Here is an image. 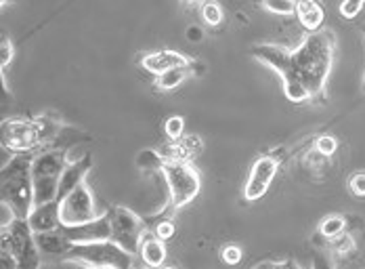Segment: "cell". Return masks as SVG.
<instances>
[{
    "instance_id": "cell-3",
    "label": "cell",
    "mask_w": 365,
    "mask_h": 269,
    "mask_svg": "<svg viewBox=\"0 0 365 269\" xmlns=\"http://www.w3.org/2000/svg\"><path fill=\"white\" fill-rule=\"evenodd\" d=\"M61 133V122L48 116L11 118L2 122V148L13 154H30Z\"/></svg>"
},
{
    "instance_id": "cell-42",
    "label": "cell",
    "mask_w": 365,
    "mask_h": 269,
    "mask_svg": "<svg viewBox=\"0 0 365 269\" xmlns=\"http://www.w3.org/2000/svg\"><path fill=\"white\" fill-rule=\"evenodd\" d=\"M160 269H175V268H160Z\"/></svg>"
},
{
    "instance_id": "cell-26",
    "label": "cell",
    "mask_w": 365,
    "mask_h": 269,
    "mask_svg": "<svg viewBox=\"0 0 365 269\" xmlns=\"http://www.w3.org/2000/svg\"><path fill=\"white\" fill-rule=\"evenodd\" d=\"M164 133L168 139H179L181 135H185V120L182 116H170L164 122Z\"/></svg>"
},
{
    "instance_id": "cell-24",
    "label": "cell",
    "mask_w": 365,
    "mask_h": 269,
    "mask_svg": "<svg viewBox=\"0 0 365 269\" xmlns=\"http://www.w3.org/2000/svg\"><path fill=\"white\" fill-rule=\"evenodd\" d=\"M329 248L334 250V255H338V257H346V255H353V253H355L357 244H355L353 235L344 231V233H340L338 238L329 240Z\"/></svg>"
},
{
    "instance_id": "cell-27",
    "label": "cell",
    "mask_w": 365,
    "mask_h": 269,
    "mask_svg": "<svg viewBox=\"0 0 365 269\" xmlns=\"http://www.w3.org/2000/svg\"><path fill=\"white\" fill-rule=\"evenodd\" d=\"M365 0H342L340 2V15L344 19H355L364 11Z\"/></svg>"
},
{
    "instance_id": "cell-6",
    "label": "cell",
    "mask_w": 365,
    "mask_h": 269,
    "mask_svg": "<svg viewBox=\"0 0 365 269\" xmlns=\"http://www.w3.org/2000/svg\"><path fill=\"white\" fill-rule=\"evenodd\" d=\"M66 150H46L32 160V183H34V206L57 200L61 175L68 166Z\"/></svg>"
},
{
    "instance_id": "cell-14",
    "label": "cell",
    "mask_w": 365,
    "mask_h": 269,
    "mask_svg": "<svg viewBox=\"0 0 365 269\" xmlns=\"http://www.w3.org/2000/svg\"><path fill=\"white\" fill-rule=\"evenodd\" d=\"M28 223L34 233H48L61 230V204L57 200L36 204L28 215Z\"/></svg>"
},
{
    "instance_id": "cell-25",
    "label": "cell",
    "mask_w": 365,
    "mask_h": 269,
    "mask_svg": "<svg viewBox=\"0 0 365 269\" xmlns=\"http://www.w3.org/2000/svg\"><path fill=\"white\" fill-rule=\"evenodd\" d=\"M336 150H338V139L334 135H322L315 139V152H319L322 156L331 158L336 154Z\"/></svg>"
},
{
    "instance_id": "cell-15",
    "label": "cell",
    "mask_w": 365,
    "mask_h": 269,
    "mask_svg": "<svg viewBox=\"0 0 365 269\" xmlns=\"http://www.w3.org/2000/svg\"><path fill=\"white\" fill-rule=\"evenodd\" d=\"M189 61H191V59L185 57L179 51L162 49V51H153V53L145 55V57L141 59V68H143L145 72H149V74H153V76H160V74L170 72V70H175V68L187 66Z\"/></svg>"
},
{
    "instance_id": "cell-36",
    "label": "cell",
    "mask_w": 365,
    "mask_h": 269,
    "mask_svg": "<svg viewBox=\"0 0 365 269\" xmlns=\"http://www.w3.org/2000/svg\"><path fill=\"white\" fill-rule=\"evenodd\" d=\"M277 269H300L294 261H277Z\"/></svg>"
},
{
    "instance_id": "cell-19",
    "label": "cell",
    "mask_w": 365,
    "mask_h": 269,
    "mask_svg": "<svg viewBox=\"0 0 365 269\" xmlns=\"http://www.w3.org/2000/svg\"><path fill=\"white\" fill-rule=\"evenodd\" d=\"M193 61H195V59H191L187 66L175 68V70H170V72H164V74L155 76V88H158V91H164V93H166V91H175L177 86H181L187 78L195 76V72H193Z\"/></svg>"
},
{
    "instance_id": "cell-40",
    "label": "cell",
    "mask_w": 365,
    "mask_h": 269,
    "mask_svg": "<svg viewBox=\"0 0 365 269\" xmlns=\"http://www.w3.org/2000/svg\"><path fill=\"white\" fill-rule=\"evenodd\" d=\"M135 269H137V268H135ZM139 269H151V268H147V265H143V268H139Z\"/></svg>"
},
{
    "instance_id": "cell-7",
    "label": "cell",
    "mask_w": 365,
    "mask_h": 269,
    "mask_svg": "<svg viewBox=\"0 0 365 269\" xmlns=\"http://www.w3.org/2000/svg\"><path fill=\"white\" fill-rule=\"evenodd\" d=\"M0 238L9 242L19 269H40L42 253L36 244V233L32 231L28 219H15L6 230H2Z\"/></svg>"
},
{
    "instance_id": "cell-8",
    "label": "cell",
    "mask_w": 365,
    "mask_h": 269,
    "mask_svg": "<svg viewBox=\"0 0 365 269\" xmlns=\"http://www.w3.org/2000/svg\"><path fill=\"white\" fill-rule=\"evenodd\" d=\"M111 240L133 255H139V244L147 231V221L126 206H110Z\"/></svg>"
},
{
    "instance_id": "cell-30",
    "label": "cell",
    "mask_w": 365,
    "mask_h": 269,
    "mask_svg": "<svg viewBox=\"0 0 365 269\" xmlns=\"http://www.w3.org/2000/svg\"><path fill=\"white\" fill-rule=\"evenodd\" d=\"M349 190L357 198H365V171H357L349 177Z\"/></svg>"
},
{
    "instance_id": "cell-39",
    "label": "cell",
    "mask_w": 365,
    "mask_h": 269,
    "mask_svg": "<svg viewBox=\"0 0 365 269\" xmlns=\"http://www.w3.org/2000/svg\"><path fill=\"white\" fill-rule=\"evenodd\" d=\"M86 269H108V268H86Z\"/></svg>"
},
{
    "instance_id": "cell-29",
    "label": "cell",
    "mask_w": 365,
    "mask_h": 269,
    "mask_svg": "<svg viewBox=\"0 0 365 269\" xmlns=\"http://www.w3.org/2000/svg\"><path fill=\"white\" fill-rule=\"evenodd\" d=\"M220 257H222V261H225L227 265H237V263L244 259V253H242V248H240V246H235V244H227V246L220 250Z\"/></svg>"
},
{
    "instance_id": "cell-38",
    "label": "cell",
    "mask_w": 365,
    "mask_h": 269,
    "mask_svg": "<svg viewBox=\"0 0 365 269\" xmlns=\"http://www.w3.org/2000/svg\"><path fill=\"white\" fill-rule=\"evenodd\" d=\"M6 2H9V0H0V4H2V6H4V4H6Z\"/></svg>"
},
{
    "instance_id": "cell-17",
    "label": "cell",
    "mask_w": 365,
    "mask_h": 269,
    "mask_svg": "<svg viewBox=\"0 0 365 269\" xmlns=\"http://www.w3.org/2000/svg\"><path fill=\"white\" fill-rule=\"evenodd\" d=\"M36 244L42 255L46 257H57L63 261V257L70 253L73 242L61 230L48 231V233H36Z\"/></svg>"
},
{
    "instance_id": "cell-21",
    "label": "cell",
    "mask_w": 365,
    "mask_h": 269,
    "mask_svg": "<svg viewBox=\"0 0 365 269\" xmlns=\"http://www.w3.org/2000/svg\"><path fill=\"white\" fill-rule=\"evenodd\" d=\"M258 6L262 11L279 15V17H292V15H296V0H258Z\"/></svg>"
},
{
    "instance_id": "cell-4",
    "label": "cell",
    "mask_w": 365,
    "mask_h": 269,
    "mask_svg": "<svg viewBox=\"0 0 365 269\" xmlns=\"http://www.w3.org/2000/svg\"><path fill=\"white\" fill-rule=\"evenodd\" d=\"M160 173L164 175L168 186V206L162 219H170L173 213L181 210L182 206H187L197 198L202 190V177L191 162H177V160H166Z\"/></svg>"
},
{
    "instance_id": "cell-2",
    "label": "cell",
    "mask_w": 365,
    "mask_h": 269,
    "mask_svg": "<svg viewBox=\"0 0 365 269\" xmlns=\"http://www.w3.org/2000/svg\"><path fill=\"white\" fill-rule=\"evenodd\" d=\"M32 154H13L0 171V196L19 219H28L34 208V183H32Z\"/></svg>"
},
{
    "instance_id": "cell-28",
    "label": "cell",
    "mask_w": 365,
    "mask_h": 269,
    "mask_svg": "<svg viewBox=\"0 0 365 269\" xmlns=\"http://www.w3.org/2000/svg\"><path fill=\"white\" fill-rule=\"evenodd\" d=\"M11 61H13V42L9 36H2L0 40V74H4V70Z\"/></svg>"
},
{
    "instance_id": "cell-22",
    "label": "cell",
    "mask_w": 365,
    "mask_h": 269,
    "mask_svg": "<svg viewBox=\"0 0 365 269\" xmlns=\"http://www.w3.org/2000/svg\"><path fill=\"white\" fill-rule=\"evenodd\" d=\"M164 156L160 154V150H141L137 156V166L143 173H153V171H162L164 166Z\"/></svg>"
},
{
    "instance_id": "cell-20",
    "label": "cell",
    "mask_w": 365,
    "mask_h": 269,
    "mask_svg": "<svg viewBox=\"0 0 365 269\" xmlns=\"http://www.w3.org/2000/svg\"><path fill=\"white\" fill-rule=\"evenodd\" d=\"M346 231V217H342V215H328V217H324V221L319 223V233L326 238V240H334V238H338L340 233H344Z\"/></svg>"
},
{
    "instance_id": "cell-1",
    "label": "cell",
    "mask_w": 365,
    "mask_h": 269,
    "mask_svg": "<svg viewBox=\"0 0 365 269\" xmlns=\"http://www.w3.org/2000/svg\"><path fill=\"white\" fill-rule=\"evenodd\" d=\"M336 34L331 30H319L307 34L296 49H284L271 42H258L250 55L262 66H269L279 74L284 93L292 103H324L328 78L334 66Z\"/></svg>"
},
{
    "instance_id": "cell-16",
    "label": "cell",
    "mask_w": 365,
    "mask_h": 269,
    "mask_svg": "<svg viewBox=\"0 0 365 269\" xmlns=\"http://www.w3.org/2000/svg\"><path fill=\"white\" fill-rule=\"evenodd\" d=\"M296 19L309 34L324 30L326 9L322 0H296Z\"/></svg>"
},
{
    "instance_id": "cell-11",
    "label": "cell",
    "mask_w": 365,
    "mask_h": 269,
    "mask_svg": "<svg viewBox=\"0 0 365 269\" xmlns=\"http://www.w3.org/2000/svg\"><path fill=\"white\" fill-rule=\"evenodd\" d=\"M61 231L72 240L73 244H88V242H103L111 240V219L110 213L106 210L103 215H99L97 219L84 223V225H76V228H63Z\"/></svg>"
},
{
    "instance_id": "cell-10",
    "label": "cell",
    "mask_w": 365,
    "mask_h": 269,
    "mask_svg": "<svg viewBox=\"0 0 365 269\" xmlns=\"http://www.w3.org/2000/svg\"><path fill=\"white\" fill-rule=\"evenodd\" d=\"M279 171V160L275 156L264 154L260 156L252 164L250 168V175L246 179V186H244V200L246 202H256L260 200L264 193L269 192L275 175Z\"/></svg>"
},
{
    "instance_id": "cell-5",
    "label": "cell",
    "mask_w": 365,
    "mask_h": 269,
    "mask_svg": "<svg viewBox=\"0 0 365 269\" xmlns=\"http://www.w3.org/2000/svg\"><path fill=\"white\" fill-rule=\"evenodd\" d=\"M68 263H78L84 268H108V269H135V255L115 244L113 240L73 244L70 253L63 257Z\"/></svg>"
},
{
    "instance_id": "cell-34",
    "label": "cell",
    "mask_w": 365,
    "mask_h": 269,
    "mask_svg": "<svg viewBox=\"0 0 365 269\" xmlns=\"http://www.w3.org/2000/svg\"><path fill=\"white\" fill-rule=\"evenodd\" d=\"M187 40L189 42H202L204 40V30L200 26H189L187 28Z\"/></svg>"
},
{
    "instance_id": "cell-13",
    "label": "cell",
    "mask_w": 365,
    "mask_h": 269,
    "mask_svg": "<svg viewBox=\"0 0 365 269\" xmlns=\"http://www.w3.org/2000/svg\"><path fill=\"white\" fill-rule=\"evenodd\" d=\"M93 168V158L88 154L80 156L76 160H70L63 175H61V183H59V193H57V202H61L63 198H68L70 193L82 186L86 181V175L91 173Z\"/></svg>"
},
{
    "instance_id": "cell-35",
    "label": "cell",
    "mask_w": 365,
    "mask_h": 269,
    "mask_svg": "<svg viewBox=\"0 0 365 269\" xmlns=\"http://www.w3.org/2000/svg\"><path fill=\"white\" fill-rule=\"evenodd\" d=\"M252 269H277V261H260Z\"/></svg>"
},
{
    "instance_id": "cell-18",
    "label": "cell",
    "mask_w": 365,
    "mask_h": 269,
    "mask_svg": "<svg viewBox=\"0 0 365 269\" xmlns=\"http://www.w3.org/2000/svg\"><path fill=\"white\" fill-rule=\"evenodd\" d=\"M139 257L143 261V265L151 269L164 268V261H166V246H164V240L158 238L155 233H149L145 231L141 244H139Z\"/></svg>"
},
{
    "instance_id": "cell-9",
    "label": "cell",
    "mask_w": 365,
    "mask_h": 269,
    "mask_svg": "<svg viewBox=\"0 0 365 269\" xmlns=\"http://www.w3.org/2000/svg\"><path fill=\"white\" fill-rule=\"evenodd\" d=\"M61 225L63 228H76V225H84L93 219H97V204H95V196L91 192V188L86 186V181L82 186H78L68 198H63L61 202Z\"/></svg>"
},
{
    "instance_id": "cell-32",
    "label": "cell",
    "mask_w": 365,
    "mask_h": 269,
    "mask_svg": "<svg viewBox=\"0 0 365 269\" xmlns=\"http://www.w3.org/2000/svg\"><path fill=\"white\" fill-rule=\"evenodd\" d=\"M311 269H336V265H334V259L324 250H315L311 259Z\"/></svg>"
},
{
    "instance_id": "cell-31",
    "label": "cell",
    "mask_w": 365,
    "mask_h": 269,
    "mask_svg": "<svg viewBox=\"0 0 365 269\" xmlns=\"http://www.w3.org/2000/svg\"><path fill=\"white\" fill-rule=\"evenodd\" d=\"M0 242H2V250H0V261H2V269H19V263H17V259L13 257V253H11V246H9V242H6V240H2V238H0Z\"/></svg>"
},
{
    "instance_id": "cell-41",
    "label": "cell",
    "mask_w": 365,
    "mask_h": 269,
    "mask_svg": "<svg viewBox=\"0 0 365 269\" xmlns=\"http://www.w3.org/2000/svg\"><path fill=\"white\" fill-rule=\"evenodd\" d=\"M364 93H365V74H364Z\"/></svg>"
},
{
    "instance_id": "cell-33",
    "label": "cell",
    "mask_w": 365,
    "mask_h": 269,
    "mask_svg": "<svg viewBox=\"0 0 365 269\" xmlns=\"http://www.w3.org/2000/svg\"><path fill=\"white\" fill-rule=\"evenodd\" d=\"M153 233H155L158 238H162V240L173 238V235H175V223H173V219H160V221L155 223Z\"/></svg>"
},
{
    "instance_id": "cell-23",
    "label": "cell",
    "mask_w": 365,
    "mask_h": 269,
    "mask_svg": "<svg viewBox=\"0 0 365 269\" xmlns=\"http://www.w3.org/2000/svg\"><path fill=\"white\" fill-rule=\"evenodd\" d=\"M202 19L210 26V28H219L225 19V13H222V6H220L217 0H208L202 4Z\"/></svg>"
},
{
    "instance_id": "cell-43",
    "label": "cell",
    "mask_w": 365,
    "mask_h": 269,
    "mask_svg": "<svg viewBox=\"0 0 365 269\" xmlns=\"http://www.w3.org/2000/svg\"><path fill=\"white\" fill-rule=\"evenodd\" d=\"M353 269H365V268H353Z\"/></svg>"
},
{
    "instance_id": "cell-37",
    "label": "cell",
    "mask_w": 365,
    "mask_h": 269,
    "mask_svg": "<svg viewBox=\"0 0 365 269\" xmlns=\"http://www.w3.org/2000/svg\"><path fill=\"white\" fill-rule=\"evenodd\" d=\"M181 2L185 6H195V4H200L202 0H181Z\"/></svg>"
},
{
    "instance_id": "cell-12",
    "label": "cell",
    "mask_w": 365,
    "mask_h": 269,
    "mask_svg": "<svg viewBox=\"0 0 365 269\" xmlns=\"http://www.w3.org/2000/svg\"><path fill=\"white\" fill-rule=\"evenodd\" d=\"M202 150L204 141L200 135H181L179 139H168V143L160 148V154L164 156V160L191 162L195 156L202 154Z\"/></svg>"
}]
</instances>
